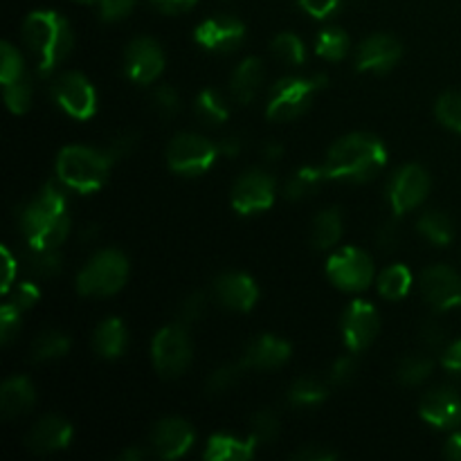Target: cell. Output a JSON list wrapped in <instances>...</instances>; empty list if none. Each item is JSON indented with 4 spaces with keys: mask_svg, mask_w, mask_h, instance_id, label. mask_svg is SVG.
<instances>
[{
    "mask_svg": "<svg viewBox=\"0 0 461 461\" xmlns=\"http://www.w3.org/2000/svg\"><path fill=\"white\" fill-rule=\"evenodd\" d=\"M18 223L32 248H59L70 234L68 203L57 185L48 183L18 212Z\"/></svg>",
    "mask_w": 461,
    "mask_h": 461,
    "instance_id": "obj_1",
    "label": "cell"
},
{
    "mask_svg": "<svg viewBox=\"0 0 461 461\" xmlns=\"http://www.w3.org/2000/svg\"><path fill=\"white\" fill-rule=\"evenodd\" d=\"M387 162V149L376 135L351 133L338 140L329 151L324 171L329 180L345 183H369L383 171Z\"/></svg>",
    "mask_w": 461,
    "mask_h": 461,
    "instance_id": "obj_2",
    "label": "cell"
},
{
    "mask_svg": "<svg viewBox=\"0 0 461 461\" xmlns=\"http://www.w3.org/2000/svg\"><path fill=\"white\" fill-rule=\"evenodd\" d=\"M23 41L39 61V72L48 77L72 52L75 36L70 23L57 12H32L23 23Z\"/></svg>",
    "mask_w": 461,
    "mask_h": 461,
    "instance_id": "obj_3",
    "label": "cell"
},
{
    "mask_svg": "<svg viewBox=\"0 0 461 461\" xmlns=\"http://www.w3.org/2000/svg\"><path fill=\"white\" fill-rule=\"evenodd\" d=\"M115 158L106 149L66 147L57 158V178L63 187L79 194H95L108 180Z\"/></svg>",
    "mask_w": 461,
    "mask_h": 461,
    "instance_id": "obj_4",
    "label": "cell"
},
{
    "mask_svg": "<svg viewBox=\"0 0 461 461\" xmlns=\"http://www.w3.org/2000/svg\"><path fill=\"white\" fill-rule=\"evenodd\" d=\"M129 277V259L117 248L95 252L77 275V291L86 297H106L122 291Z\"/></svg>",
    "mask_w": 461,
    "mask_h": 461,
    "instance_id": "obj_5",
    "label": "cell"
},
{
    "mask_svg": "<svg viewBox=\"0 0 461 461\" xmlns=\"http://www.w3.org/2000/svg\"><path fill=\"white\" fill-rule=\"evenodd\" d=\"M322 86H327V77H284L270 90V102L266 113L275 122H288L300 117L309 108L311 97Z\"/></svg>",
    "mask_w": 461,
    "mask_h": 461,
    "instance_id": "obj_6",
    "label": "cell"
},
{
    "mask_svg": "<svg viewBox=\"0 0 461 461\" xmlns=\"http://www.w3.org/2000/svg\"><path fill=\"white\" fill-rule=\"evenodd\" d=\"M221 149L198 133L176 135L167 149V165L180 176H201L212 169Z\"/></svg>",
    "mask_w": 461,
    "mask_h": 461,
    "instance_id": "obj_7",
    "label": "cell"
},
{
    "mask_svg": "<svg viewBox=\"0 0 461 461\" xmlns=\"http://www.w3.org/2000/svg\"><path fill=\"white\" fill-rule=\"evenodd\" d=\"M151 358L158 374L165 378H178L187 372L192 363V340L187 336L185 324H169L160 329L153 338Z\"/></svg>",
    "mask_w": 461,
    "mask_h": 461,
    "instance_id": "obj_8",
    "label": "cell"
},
{
    "mask_svg": "<svg viewBox=\"0 0 461 461\" xmlns=\"http://www.w3.org/2000/svg\"><path fill=\"white\" fill-rule=\"evenodd\" d=\"M327 275L340 291L360 293L374 282V261L358 248H342L329 259Z\"/></svg>",
    "mask_w": 461,
    "mask_h": 461,
    "instance_id": "obj_9",
    "label": "cell"
},
{
    "mask_svg": "<svg viewBox=\"0 0 461 461\" xmlns=\"http://www.w3.org/2000/svg\"><path fill=\"white\" fill-rule=\"evenodd\" d=\"M52 97L75 120H90L97 111V93L81 72H63L54 79Z\"/></svg>",
    "mask_w": 461,
    "mask_h": 461,
    "instance_id": "obj_10",
    "label": "cell"
},
{
    "mask_svg": "<svg viewBox=\"0 0 461 461\" xmlns=\"http://www.w3.org/2000/svg\"><path fill=\"white\" fill-rule=\"evenodd\" d=\"M430 192V176L423 167L405 165L392 176L390 187H387V198L396 216L408 214L410 210L421 205Z\"/></svg>",
    "mask_w": 461,
    "mask_h": 461,
    "instance_id": "obj_11",
    "label": "cell"
},
{
    "mask_svg": "<svg viewBox=\"0 0 461 461\" xmlns=\"http://www.w3.org/2000/svg\"><path fill=\"white\" fill-rule=\"evenodd\" d=\"M277 185L270 174L264 169H250L234 183L232 187V207L243 216L259 214L268 210L275 203Z\"/></svg>",
    "mask_w": 461,
    "mask_h": 461,
    "instance_id": "obj_12",
    "label": "cell"
},
{
    "mask_svg": "<svg viewBox=\"0 0 461 461\" xmlns=\"http://www.w3.org/2000/svg\"><path fill=\"white\" fill-rule=\"evenodd\" d=\"M165 70V54L151 36L133 39L124 54V72L133 84H151Z\"/></svg>",
    "mask_w": 461,
    "mask_h": 461,
    "instance_id": "obj_13",
    "label": "cell"
},
{
    "mask_svg": "<svg viewBox=\"0 0 461 461\" xmlns=\"http://www.w3.org/2000/svg\"><path fill=\"white\" fill-rule=\"evenodd\" d=\"M421 293L437 311L461 306V275L450 266H430L421 275Z\"/></svg>",
    "mask_w": 461,
    "mask_h": 461,
    "instance_id": "obj_14",
    "label": "cell"
},
{
    "mask_svg": "<svg viewBox=\"0 0 461 461\" xmlns=\"http://www.w3.org/2000/svg\"><path fill=\"white\" fill-rule=\"evenodd\" d=\"M378 329H381L378 311L369 302L354 300L347 306L345 315H342V336H345L349 351L358 354V351L367 349L376 340Z\"/></svg>",
    "mask_w": 461,
    "mask_h": 461,
    "instance_id": "obj_15",
    "label": "cell"
},
{
    "mask_svg": "<svg viewBox=\"0 0 461 461\" xmlns=\"http://www.w3.org/2000/svg\"><path fill=\"white\" fill-rule=\"evenodd\" d=\"M194 39L210 52L230 54L241 48L243 39H246V27L234 16H214L196 27Z\"/></svg>",
    "mask_w": 461,
    "mask_h": 461,
    "instance_id": "obj_16",
    "label": "cell"
},
{
    "mask_svg": "<svg viewBox=\"0 0 461 461\" xmlns=\"http://www.w3.org/2000/svg\"><path fill=\"white\" fill-rule=\"evenodd\" d=\"M419 414L426 423L439 430H453L461 426V396L453 387H437L421 399Z\"/></svg>",
    "mask_w": 461,
    "mask_h": 461,
    "instance_id": "obj_17",
    "label": "cell"
},
{
    "mask_svg": "<svg viewBox=\"0 0 461 461\" xmlns=\"http://www.w3.org/2000/svg\"><path fill=\"white\" fill-rule=\"evenodd\" d=\"M194 428L185 419H162L151 432V450L160 459H178L194 446Z\"/></svg>",
    "mask_w": 461,
    "mask_h": 461,
    "instance_id": "obj_18",
    "label": "cell"
},
{
    "mask_svg": "<svg viewBox=\"0 0 461 461\" xmlns=\"http://www.w3.org/2000/svg\"><path fill=\"white\" fill-rule=\"evenodd\" d=\"M401 43L394 36L374 34L360 43L358 54H356V68L360 72H390L401 59Z\"/></svg>",
    "mask_w": 461,
    "mask_h": 461,
    "instance_id": "obj_19",
    "label": "cell"
},
{
    "mask_svg": "<svg viewBox=\"0 0 461 461\" xmlns=\"http://www.w3.org/2000/svg\"><path fill=\"white\" fill-rule=\"evenodd\" d=\"M214 295L225 309L246 313L259 300V288L246 273H225L214 282Z\"/></svg>",
    "mask_w": 461,
    "mask_h": 461,
    "instance_id": "obj_20",
    "label": "cell"
},
{
    "mask_svg": "<svg viewBox=\"0 0 461 461\" xmlns=\"http://www.w3.org/2000/svg\"><path fill=\"white\" fill-rule=\"evenodd\" d=\"M291 358V345L277 336H259L248 342L241 363L246 369H279Z\"/></svg>",
    "mask_w": 461,
    "mask_h": 461,
    "instance_id": "obj_21",
    "label": "cell"
},
{
    "mask_svg": "<svg viewBox=\"0 0 461 461\" xmlns=\"http://www.w3.org/2000/svg\"><path fill=\"white\" fill-rule=\"evenodd\" d=\"M27 448L34 453H57L72 441V426L63 417L48 414L27 435Z\"/></svg>",
    "mask_w": 461,
    "mask_h": 461,
    "instance_id": "obj_22",
    "label": "cell"
},
{
    "mask_svg": "<svg viewBox=\"0 0 461 461\" xmlns=\"http://www.w3.org/2000/svg\"><path fill=\"white\" fill-rule=\"evenodd\" d=\"M264 63L257 57L243 59L237 66V70L232 72V79H230V93L237 99L241 106L250 104L252 99L259 93L261 84H264Z\"/></svg>",
    "mask_w": 461,
    "mask_h": 461,
    "instance_id": "obj_23",
    "label": "cell"
},
{
    "mask_svg": "<svg viewBox=\"0 0 461 461\" xmlns=\"http://www.w3.org/2000/svg\"><path fill=\"white\" fill-rule=\"evenodd\" d=\"M36 401V390L25 376H14L0 387V412L7 419L23 417L32 410Z\"/></svg>",
    "mask_w": 461,
    "mask_h": 461,
    "instance_id": "obj_24",
    "label": "cell"
},
{
    "mask_svg": "<svg viewBox=\"0 0 461 461\" xmlns=\"http://www.w3.org/2000/svg\"><path fill=\"white\" fill-rule=\"evenodd\" d=\"M255 437L248 439H237L230 435H214L207 441V448L203 457L207 461H248L255 457L257 453Z\"/></svg>",
    "mask_w": 461,
    "mask_h": 461,
    "instance_id": "obj_25",
    "label": "cell"
},
{
    "mask_svg": "<svg viewBox=\"0 0 461 461\" xmlns=\"http://www.w3.org/2000/svg\"><path fill=\"white\" fill-rule=\"evenodd\" d=\"M93 347L95 351H97V356H102V358H120L122 351H124L126 347L124 322H122L120 318L104 320V322L95 329Z\"/></svg>",
    "mask_w": 461,
    "mask_h": 461,
    "instance_id": "obj_26",
    "label": "cell"
},
{
    "mask_svg": "<svg viewBox=\"0 0 461 461\" xmlns=\"http://www.w3.org/2000/svg\"><path fill=\"white\" fill-rule=\"evenodd\" d=\"M23 266L36 279H52L63 270V257L59 248H27L23 252Z\"/></svg>",
    "mask_w": 461,
    "mask_h": 461,
    "instance_id": "obj_27",
    "label": "cell"
},
{
    "mask_svg": "<svg viewBox=\"0 0 461 461\" xmlns=\"http://www.w3.org/2000/svg\"><path fill=\"white\" fill-rule=\"evenodd\" d=\"M342 239V214L331 207V210L320 212L311 225V243L315 250H329Z\"/></svg>",
    "mask_w": 461,
    "mask_h": 461,
    "instance_id": "obj_28",
    "label": "cell"
},
{
    "mask_svg": "<svg viewBox=\"0 0 461 461\" xmlns=\"http://www.w3.org/2000/svg\"><path fill=\"white\" fill-rule=\"evenodd\" d=\"M329 176L324 171V167H302L297 169L291 178L284 185V196L288 201H304L311 194H315L320 189V185L327 183Z\"/></svg>",
    "mask_w": 461,
    "mask_h": 461,
    "instance_id": "obj_29",
    "label": "cell"
},
{
    "mask_svg": "<svg viewBox=\"0 0 461 461\" xmlns=\"http://www.w3.org/2000/svg\"><path fill=\"white\" fill-rule=\"evenodd\" d=\"M70 349V338L61 331H43L36 336V340L32 342V360L34 363H48V360L63 358Z\"/></svg>",
    "mask_w": 461,
    "mask_h": 461,
    "instance_id": "obj_30",
    "label": "cell"
},
{
    "mask_svg": "<svg viewBox=\"0 0 461 461\" xmlns=\"http://www.w3.org/2000/svg\"><path fill=\"white\" fill-rule=\"evenodd\" d=\"M329 390L320 378L315 376H302L288 390V401L297 408H313L320 405L322 401H327Z\"/></svg>",
    "mask_w": 461,
    "mask_h": 461,
    "instance_id": "obj_31",
    "label": "cell"
},
{
    "mask_svg": "<svg viewBox=\"0 0 461 461\" xmlns=\"http://www.w3.org/2000/svg\"><path fill=\"white\" fill-rule=\"evenodd\" d=\"M412 288V275L403 264H394L385 268L378 277V293L387 300H401Z\"/></svg>",
    "mask_w": 461,
    "mask_h": 461,
    "instance_id": "obj_32",
    "label": "cell"
},
{
    "mask_svg": "<svg viewBox=\"0 0 461 461\" xmlns=\"http://www.w3.org/2000/svg\"><path fill=\"white\" fill-rule=\"evenodd\" d=\"M419 232L435 246H448L455 237L453 221L444 212H426L417 223Z\"/></svg>",
    "mask_w": 461,
    "mask_h": 461,
    "instance_id": "obj_33",
    "label": "cell"
},
{
    "mask_svg": "<svg viewBox=\"0 0 461 461\" xmlns=\"http://www.w3.org/2000/svg\"><path fill=\"white\" fill-rule=\"evenodd\" d=\"M194 111H196V115L210 126L223 124L230 115L225 99L221 97V93H216V90L212 88H205L198 95L196 104H194Z\"/></svg>",
    "mask_w": 461,
    "mask_h": 461,
    "instance_id": "obj_34",
    "label": "cell"
},
{
    "mask_svg": "<svg viewBox=\"0 0 461 461\" xmlns=\"http://www.w3.org/2000/svg\"><path fill=\"white\" fill-rule=\"evenodd\" d=\"M315 52L327 61H340L349 52V36L338 27L322 30L318 36V43H315Z\"/></svg>",
    "mask_w": 461,
    "mask_h": 461,
    "instance_id": "obj_35",
    "label": "cell"
},
{
    "mask_svg": "<svg viewBox=\"0 0 461 461\" xmlns=\"http://www.w3.org/2000/svg\"><path fill=\"white\" fill-rule=\"evenodd\" d=\"M273 54L279 61L288 63V66H302L306 61V50L304 43L300 41V36L291 34V32H284L277 34L273 41Z\"/></svg>",
    "mask_w": 461,
    "mask_h": 461,
    "instance_id": "obj_36",
    "label": "cell"
},
{
    "mask_svg": "<svg viewBox=\"0 0 461 461\" xmlns=\"http://www.w3.org/2000/svg\"><path fill=\"white\" fill-rule=\"evenodd\" d=\"M432 369H435L432 358H428V356H410V358H405L403 363L399 365L396 376H399V381L403 383V385L412 387V385H421L423 381H428Z\"/></svg>",
    "mask_w": 461,
    "mask_h": 461,
    "instance_id": "obj_37",
    "label": "cell"
},
{
    "mask_svg": "<svg viewBox=\"0 0 461 461\" xmlns=\"http://www.w3.org/2000/svg\"><path fill=\"white\" fill-rule=\"evenodd\" d=\"M5 88V104L12 113L23 115L25 111H30L32 106V79L27 75H23L21 79L12 81V84L3 86Z\"/></svg>",
    "mask_w": 461,
    "mask_h": 461,
    "instance_id": "obj_38",
    "label": "cell"
},
{
    "mask_svg": "<svg viewBox=\"0 0 461 461\" xmlns=\"http://www.w3.org/2000/svg\"><path fill=\"white\" fill-rule=\"evenodd\" d=\"M250 437H255V441L259 446L273 444L279 437V419L273 410H259V412L252 414L250 421Z\"/></svg>",
    "mask_w": 461,
    "mask_h": 461,
    "instance_id": "obj_39",
    "label": "cell"
},
{
    "mask_svg": "<svg viewBox=\"0 0 461 461\" xmlns=\"http://www.w3.org/2000/svg\"><path fill=\"white\" fill-rule=\"evenodd\" d=\"M437 117L444 126H448L455 133H461V93L459 90H450L437 99L435 106Z\"/></svg>",
    "mask_w": 461,
    "mask_h": 461,
    "instance_id": "obj_40",
    "label": "cell"
},
{
    "mask_svg": "<svg viewBox=\"0 0 461 461\" xmlns=\"http://www.w3.org/2000/svg\"><path fill=\"white\" fill-rule=\"evenodd\" d=\"M243 369L246 367H243L241 360L232 365H223V367L216 369V372L207 378V394L221 396L228 390H232V387L239 383V378H241Z\"/></svg>",
    "mask_w": 461,
    "mask_h": 461,
    "instance_id": "obj_41",
    "label": "cell"
},
{
    "mask_svg": "<svg viewBox=\"0 0 461 461\" xmlns=\"http://www.w3.org/2000/svg\"><path fill=\"white\" fill-rule=\"evenodd\" d=\"M23 75H27V72L21 52L14 45L3 43V48H0V81H3V86L21 79Z\"/></svg>",
    "mask_w": 461,
    "mask_h": 461,
    "instance_id": "obj_42",
    "label": "cell"
},
{
    "mask_svg": "<svg viewBox=\"0 0 461 461\" xmlns=\"http://www.w3.org/2000/svg\"><path fill=\"white\" fill-rule=\"evenodd\" d=\"M151 104L153 111H156L162 120H174L180 113V106H183V104H180L178 90H176L174 86H158V88L153 90Z\"/></svg>",
    "mask_w": 461,
    "mask_h": 461,
    "instance_id": "obj_43",
    "label": "cell"
},
{
    "mask_svg": "<svg viewBox=\"0 0 461 461\" xmlns=\"http://www.w3.org/2000/svg\"><path fill=\"white\" fill-rule=\"evenodd\" d=\"M21 313L23 309L16 302H7L0 309V342L3 345H9L21 331Z\"/></svg>",
    "mask_w": 461,
    "mask_h": 461,
    "instance_id": "obj_44",
    "label": "cell"
},
{
    "mask_svg": "<svg viewBox=\"0 0 461 461\" xmlns=\"http://www.w3.org/2000/svg\"><path fill=\"white\" fill-rule=\"evenodd\" d=\"M207 311V295L203 291L198 293H192V295L185 297L183 302H180L178 306V322L180 324H192V322H198V320L205 315Z\"/></svg>",
    "mask_w": 461,
    "mask_h": 461,
    "instance_id": "obj_45",
    "label": "cell"
},
{
    "mask_svg": "<svg viewBox=\"0 0 461 461\" xmlns=\"http://www.w3.org/2000/svg\"><path fill=\"white\" fill-rule=\"evenodd\" d=\"M356 372H358V365H356L354 356H342L333 363L329 378H331L333 385H347V383L354 381Z\"/></svg>",
    "mask_w": 461,
    "mask_h": 461,
    "instance_id": "obj_46",
    "label": "cell"
},
{
    "mask_svg": "<svg viewBox=\"0 0 461 461\" xmlns=\"http://www.w3.org/2000/svg\"><path fill=\"white\" fill-rule=\"evenodd\" d=\"M297 3H300V7L304 9L309 16L324 21V18H331L333 14L340 9L342 0H297Z\"/></svg>",
    "mask_w": 461,
    "mask_h": 461,
    "instance_id": "obj_47",
    "label": "cell"
},
{
    "mask_svg": "<svg viewBox=\"0 0 461 461\" xmlns=\"http://www.w3.org/2000/svg\"><path fill=\"white\" fill-rule=\"evenodd\" d=\"M135 5H138V0H99L102 18L108 23L120 21V18L129 16V14L133 12Z\"/></svg>",
    "mask_w": 461,
    "mask_h": 461,
    "instance_id": "obj_48",
    "label": "cell"
},
{
    "mask_svg": "<svg viewBox=\"0 0 461 461\" xmlns=\"http://www.w3.org/2000/svg\"><path fill=\"white\" fill-rule=\"evenodd\" d=\"M135 144H138V135L131 133V131H124V133L113 135V138L108 140V144L104 149H106V151L111 153L115 160H120V158L129 156V153L133 151Z\"/></svg>",
    "mask_w": 461,
    "mask_h": 461,
    "instance_id": "obj_49",
    "label": "cell"
},
{
    "mask_svg": "<svg viewBox=\"0 0 461 461\" xmlns=\"http://www.w3.org/2000/svg\"><path fill=\"white\" fill-rule=\"evenodd\" d=\"M421 342L428 349H439L446 342V329L437 320H430L421 327Z\"/></svg>",
    "mask_w": 461,
    "mask_h": 461,
    "instance_id": "obj_50",
    "label": "cell"
},
{
    "mask_svg": "<svg viewBox=\"0 0 461 461\" xmlns=\"http://www.w3.org/2000/svg\"><path fill=\"white\" fill-rule=\"evenodd\" d=\"M293 459H297V461H333V459H338V453L336 450L324 448V446H320V444H309V446H304V448L297 450V453L293 455Z\"/></svg>",
    "mask_w": 461,
    "mask_h": 461,
    "instance_id": "obj_51",
    "label": "cell"
},
{
    "mask_svg": "<svg viewBox=\"0 0 461 461\" xmlns=\"http://www.w3.org/2000/svg\"><path fill=\"white\" fill-rule=\"evenodd\" d=\"M39 297H41V291L34 282H23V284H18L16 295H14L12 302H16L23 311H27V309H32L36 302H39Z\"/></svg>",
    "mask_w": 461,
    "mask_h": 461,
    "instance_id": "obj_52",
    "label": "cell"
},
{
    "mask_svg": "<svg viewBox=\"0 0 461 461\" xmlns=\"http://www.w3.org/2000/svg\"><path fill=\"white\" fill-rule=\"evenodd\" d=\"M376 243L381 250H385V252L394 250V248L399 246V225L396 223L383 225L376 234Z\"/></svg>",
    "mask_w": 461,
    "mask_h": 461,
    "instance_id": "obj_53",
    "label": "cell"
},
{
    "mask_svg": "<svg viewBox=\"0 0 461 461\" xmlns=\"http://www.w3.org/2000/svg\"><path fill=\"white\" fill-rule=\"evenodd\" d=\"M444 369L448 374H453L455 378H461V340L453 342V345L448 347V349L444 351Z\"/></svg>",
    "mask_w": 461,
    "mask_h": 461,
    "instance_id": "obj_54",
    "label": "cell"
},
{
    "mask_svg": "<svg viewBox=\"0 0 461 461\" xmlns=\"http://www.w3.org/2000/svg\"><path fill=\"white\" fill-rule=\"evenodd\" d=\"M151 5L165 14H183L192 9L196 0H151Z\"/></svg>",
    "mask_w": 461,
    "mask_h": 461,
    "instance_id": "obj_55",
    "label": "cell"
},
{
    "mask_svg": "<svg viewBox=\"0 0 461 461\" xmlns=\"http://www.w3.org/2000/svg\"><path fill=\"white\" fill-rule=\"evenodd\" d=\"M219 149H221V153H223V156L237 158L239 153L243 151V138H241V135H239V133L225 135V138L221 140Z\"/></svg>",
    "mask_w": 461,
    "mask_h": 461,
    "instance_id": "obj_56",
    "label": "cell"
},
{
    "mask_svg": "<svg viewBox=\"0 0 461 461\" xmlns=\"http://www.w3.org/2000/svg\"><path fill=\"white\" fill-rule=\"evenodd\" d=\"M3 259H5V279H3V293H9L12 288L14 277H16V268H18V261L14 259L12 252L7 248H3Z\"/></svg>",
    "mask_w": 461,
    "mask_h": 461,
    "instance_id": "obj_57",
    "label": "cell"
},
{
    "mask_svg": "<svg viewBox=\"0 0 461 461\" xmlns=\"http://www.w3.org/2000/svg\"><path fill=\"white\" fill-rule=\"evenodd\" d=\"M261 156H264V160L270 162V165H273V162H279V160H282V156H284L282 144H279V142H266L264 147H261Z\"/></svg>",
    "mask_w": 461,
    "mask_h": 461,
    "instance_id": "obj_58",
    "label": "cell"
},
{
    "mask_svg": "<svg viewBox=\"0 0 461 461\" xmlns=\"http://www.w3.org/2000/svg\"><path fill=\"white\" fill-rule=\"evenodd\" d=\"M444 455L448 459H453V461H461V432H455V435H450V439L446 441Z\"/></svg>",
    "mask_w": 461,
    "mask_h": 461,
    "instance_id": "obj_59",
    "label": "cell"
},
{
    "mask_svg": "<svg viewBox=\"0 0 461 461\" xmlns=\"http://www.w3.org/2000/svg\"><path fill=\"white\" fill-rule=\"evenodd\" d=\"M147 457H149L147 450L140 448V446H133V448L124 450V453H122V457H120V459H124V461H144Z\"/></svg>",
    "mask_w": 461,
    "mask_h": 461,
    "instance_id": "obj_60",
    "label": "cell"
},
{
    "mask_svg": "<svg viewBox=\"0 0 461 461\" xmlns=\"http://www.w3.org/2000/svg\"><path fill=\"white\" fill-rule=\"evenodd\" d=\"M95 237H97V225H88V228L84 230V234H81V239H84V241H95Z\"/></svg>",
    "mask_w": 461,
    "mask_h": 461,
    "instance_id": "obj_61",
    "label": "cell"
},
{
    "mask_svg": "<svg viewBox=\"0 0 461 461\" xmlns=\"http://www.w3.org/2000/svg\"><path fill=\"white\" fill-rule=\"evenodd\" d=\"M79 3H93V0H79Z\"/></svg>",
    "mask_w": 461,
    "mask_h": 461,
    "instance_id": "obj_62",
    "label": "cell"
}]
</instances>
